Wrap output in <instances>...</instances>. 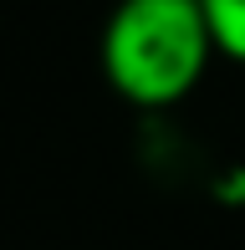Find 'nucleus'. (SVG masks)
Here are the masks:
<instances>
[{
  "instance_id": "obj_1",
  "label": "nucleus",
  "mask_w": 245,
  "mask_h": 250,
  "mask_svg": "<svg viewBox=\"0 0 245 250\" xmlns=\"http://www.w3.org/2000/svg\"><path fill=\"white\" fill-rule=\"evenodd\" d=\"M220 56L204 0H118L97 41L107 87L133 107H174Z\"/></svg>"
},
{
  "instance_id": "obj_2",
  "label": "nucleus",
  "mask_w": 245,
  "mask_h": 250,
  "mask_svg": "<svg viewBox=\"0 0 245 250\" xmlns=\"http://www.w3.org/2000/svg\"><path fill=\"white\" fill-rule=\"evenodd\" d=\"M204 16H209L220 56L245 66V0H204Z\"/></svg>"
}]
</instances>
